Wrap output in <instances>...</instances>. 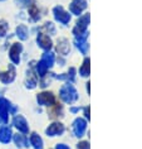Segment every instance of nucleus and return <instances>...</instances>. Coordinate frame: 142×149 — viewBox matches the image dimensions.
Listing matches in <instances>:
<instances>
[{"label":"nucleus","mask_w":142,"mask_h":149,"mask_svg":"<svg viewBox=\"0 0 142 149\" xmlns=\"http://www.w3.org/2000/svg\"><path fill=\"white\" fill-rule=\"evenodd\" d=\"M55 63V54L52 51L44 52L39 61L35 62V72L38 77H44L47 73H49V70L53 68Z\"/></svg>","instance_id":"1"},{"label":"nucleus","mask_w":142,"mask_h":149,"mask_svg":"<svg viewBox=\"0 0 142 149\" xmlns=\"http://www.w3.org/2000/svg\"><path fill=\"white\" fill-rule=\"evenodd\" d=\"M59 99L65 104H73L78 100V92L72 84L67 82L59 90Z\"/></svg>","instance_id":"2"},{"label":"nucleus","mask_w":142,"mask_h":149,"mask_svg":"<svg viewBox=\"0 0 142 149\" xmlns=\"http://www.w3.org/2000/svg\"><path fill=\"white\" fill-rule=\"evenodd\" d=\"M35 62L37 61H30L28 65V70L25 73V79H24V85L28 90H34L38 86V81L39 77L35 72Z\"/></svg>","instance_id":"3"},{"label":"nucleus","mask_w":142,"mask_h":149,"mask_svg":"<svg viewBox=\"0 0 142 149\" xmlns=\"http://www.w3.org/2000/svg\"><path fill=\"white\" fill-rule=\"evenodd\" d=\"M23 51H24V47L21 44V42H14L10 44L8 48V57L12 65H14L15 67L20 65Z\"/></svg>","instance_id":"4"},{"label":"nucleus","mask_w":142,"mask_h":149,"mask_svg":"<svg viewBox=\"0 0 142 149\" xmlns=\"http://www.w3.org/2000/svg\"><path fill=\"white\" fill-rule=\"evenodd\" d=\"M12 128L17 129L18 133H21V134H25V135H28L29 132H30V129H29V123L28 120L25 119L23 115L20 114H17L14 115L13 119H12Z\"/></svg>","instance_id":"5"},{"label":"nucleus","mask_w":142,"mask_h":149,"mask_svg":"<svg viewBox=\"0 0 142 149\" xmlns=\"http://www.w3.org/2000/svg\"><path fill=\"white\" fill-rule=\"evenodd\" d=\"M17 79V67L14 65H8L6 70L0 71V84L3 85H10Z\"/></svg>","instance_id":"6"},{"label":"nucleus","mask_w":142,"mask_h":149,"mask_svg":"<svg viewBox=\"0 0 142 149\" xmlns=\"http://www.w3.org/2000/svg\"><path fill=\"white\" fill-rule=\"evenodd\" d=\"M35 99H37V102H38V105L45 106V107L52 106L55 101H57V97H55V95L52 91H48V90H43L42 92L37 94V97Z\"/></svg>","instance_id":"7"},{"label":"nucleus","mask_w":142,"mask_h":149,"mask_svg":"<svg viewBox=\"0 0 142 149\" xmlns=\"http://www.w3.org/2000/svg\"><path fill=\"white\" fill-rule=\"evenodd\" d=\"M52 13H53V17H54L55 22H58V23H61L63 25H68L69 24L70 14H69V12H67L62 5L54 6L53 10H52Z\"/></svg>","instance_id":"8"},{"label":"nucleus","mask_w":142,"mask_h":149,"mask_svg":"<svg viewBox=\"0 0 142 149\" xmlns=\"http://www.w3.org/2000/svg\"><path fill=\"white\" fill-rule=\"evenodd\" d=\"M37 44H38V47L43 52L52 51V48L54 46L53 40H52V37L45 34V33H43V32H40V31L37 33Z\"/></svg>","instance_id":"9"},{"label":"nucleus","mask_w":142,"mask_h":149,"mask_svg":"<svg viewBox=\"0 0 142 149\" xmlns=\"http://www.w3.org/2000/svg\"><path fill=\"white\" fill-rule=\"evenodd\" d=\"M10 107H12V101L4 96H0V120L3 124H9Z\"/></svg>","instance_id":"10"},{"label":"nucleus","mask_w":142,"mask_h":149,"mask_svg":"<svg viewBox=\"0 0 142 149\" xmlns=\"http://www.w3.org/2000/svg\"><path fill=\"white\" fill-rule=\"evenodd\" d=\"M65 132V126L62 124L61 121L54 120L53 123H50L49 125L45 128V135L47 136H61L63 133Z\"/></svg>","instance_id":"11"},{"label":"nucleus","mask_w":142,"mask_h":149,"mask_svg":"<svg viewBox=\"0 0 142 149\" xmlns=\"http://www.w3.org/2000/svg\"><path fill=\"white\" fill-rule=\"evenodd\" d=\"M89 24V14H84V15H81L79 19L77 20L76 23V27L73 28V34L74 37H78L83 33L87 32V27Z\"/></svg>","instance_id":"12"},{"label":"nucleus","mask_w":142,"mask_h":149,"mask_svg":"<svg viewBox=\"0 0 142 149\" xmlns=\"http://www.w3.org/2000/svg\"><path fill=\"white\" fill-rule=\"evenodd\" d=\"M13 128L9 124H1L0 125V144H9L13 140Z\"/></svg>","instance_id":"13"},{"label":"nucleus","mask_w":142,"mask_h":149,"mask_svg":"<svg viewBox=\"0 0 142 149\" xmlns=\"http://www.w3.org/2000/svg\"><path fill=\"white\" fill-rule=\"evenodd\" d=\"M27 9H28V18L32 23H37V22L40 20V8L37 4L35 0H33Z\"/></svg>","instance_id":"14"},{"label":"nucleus","mask_w":142,"mask_h":149,"mask_svg":"<svg viewBox=\"0 0 142 149\" xmlns=\"http://www.w3.org/2000/svg\"><path fill=\"white\" fill-rule=\"evenodd\" d=\"M72 128H73V133H74V135L78 136V138H81V136H83V135H84L85 128H87V123H85L84 119H82V118H77L76 120L73 121Z\"/></svg>","instance_id":"15"},{"label":"nucleus","mask_w":142,"mask_h":149,"mask_svg":"<svg viewBox=\"0 0 142 149\" xmlns=\"http://www.w3.org/2000/svg\"><path fill=\"white\" fill-rule=\"evenodd\" d=\"M85 8H87V1L85 0H72L69 4V12L74 15H81Z\"/></svg>","instance_id":"16"},{"label":"nucleus","mask_w":142,"mask_h":149,"mask_svg":"<svg viewBox=\"0 0 142 149\" xmlns=\"http://www.w3.org/2000/svg\"><path fill=\"white\" fill-rule=\"evenodd\" d=\"M63 111H64V110H63V105L55 101L53 105L48 107L47 113H48V116H49L50 119H53V120H57V119L63 116Z\"/></svg>","instance_id":"17"},{"label":"nucleus","mask_w":142,"mask_h":149,"mask_svg":"<svg viewBox=\"0 0 142 149\" xmlns=\"http://www.w3.org/2000/svg\"><path fill=\"white\" fill-rule=\"evenodd\" d=\"M29 139V145L33 148V149H43L44 148V141H43V138L39 135L37 132H32L28 136Z\"/></svg>","instance_id":"18"},{"label":"nucleus","mask_w":142,"mask_h":149,"mask_svg":"<svg viewBox=\"0 0 142 149\" xmlns=\"http://www.w3.org/2000/svg\"><path fill=\"white\" fill-rule=\"evenodd\" d=\"M55 51L61 56H67L70 52V44L69 40L67 38H59L57 40V46H55Z\"/></svg>","instance_id":"19"},{"label":"nucleus","mask_w":142,"mask_h":149,"mask_svg":"<svg viewBox=\"0 0 142 149\" xmlns=\"http://www.w3.org/2000/svg\"><path fill=\"white\" fill-rule=\"evenodd\" d=\"M12 141L17 145L18 148H29V147H30V145H29L28 135L21 134V133H14Z\"/></svg>","instance_id":"20"},{"label":"nucleus","mask_w":142,"mask_h":149,"mask_svg":"<svg viewBox=\"0 0 142 149\" xmlns=\"http://www.w3.org/2000/svg\"><path fill=\"white\" fill-rule=\"evenodd\" d=\"M53 77L54 79H57V80L67 81V82L72 84V82H74V80H76V68H74V67H70L67 73H61V74L53 73Z\"/></svg>","instance_id":"21"},{"label":"nucleus","mask_w":142,"mask_h":149,"mask_svg":"<svg viewBox=\"0 0 142 149\" xmlns=\"http://www.w3.org/2000/svg\"><path fill=\"white\" fill-rule=\"evenodd\" d=\"M15 37L20 42H24L29 38V28L25 24H18L15 28Z\"/></svg>","instance_id":"22"},{"label":"nucleus","mask_w":142,"mask_h":149,"mask_svg":"<svg viewBox=\"0 0 142 149\" xmlns=\"http://www.w3.org/2000/svg\"><path fill=\"white\" fill-rule=\"evenodd\" d=\"M40 32H43V33H45V34L48 36H54L55 33H57V29H55V24L53 23V22H45L42 27H40L39 29Z\"/></svg>","instance_id":"23"},{"label":"nucleus","mask_w":142,"mask_h":149,"mask_svg":"<svg viewBox=\"0 0 142 149\" xmlns=\"http://www.w3.org/2000/svg\"><path fill=\"white\" fill-rule=\"evenodd\" d=\"M9 29H10L9 22L5 20V19H0V39L5 38V37L8 36Z\"/></svg>","instance_id":"24"},{"label":"nucleus","mask_w":142,"mask_h":149,"mask_svg":"<svg viewBox=\"0 0 142 149\" xmlns=\"http://www.w3.org/2000/svg\"><path fill=\"white\" fill-rule=\"evenodd\" d=\"M89 65H91V61H89V58H85L84 61H83V63H82L81 68H79L81 76H83V77L89 76Z\"/></svg>","instance_id":"25"},{"label":"nucleus","mask_w":142,"mask_h":149,"mask_svg":"<svg viewBox=\"0 0 142 149\" xmlns=\"http://www.w3.org/2000/svg\"><path fill=\"white\" fill-rule=\"evenodd\" d=\"M33 1V0H15V4L18 8L20 9H27L29 5H30V3Z\"/></svg>","instance_id":"26"},{"label":"nucleus","mask_w":142,"mask_h":149,"mask_svg":"<svg viewBox=\"0 0 142 149\" xmlns=\"http://www.w3.org/2000/svg\"><path fill=\"white\" fill-rule=\"evenodd\" d=\"M77 149H89V143L88 141H79L77 144Z\"/></svg>","instance_id":"27"},{"label":"nucleus","mask_w":142,"mask_h":149,"mask_svg":"<svg viewBox=\"0 0 142 149\" xmlns=\"http://www.w3.org/2000/svg\"><path fill=\"white\" fill-rule=\"evenodd\" d=\"M55 149H70L68 145H65V144H63V143H58L57 145H55Z\"/></svg>","instance_id":"28"},{"label":"nucleus","mask_w":142,"mask_h":149,"mask_svg":"<svg viewBox=\"0 0 142 149\" xmlns=\"http://www.w3.org/2000/svg\"><path fill=\"white\" fill-rule=\"evenodd\" d=\"M84 115H85L87 119H89V107H85L84 109Z\"/></svg>","instance_id":"29"},{"label":"nucleus","mask_w":142,"mask_h":149,"mask_svg":"<svg viewBox=\"0 0 142 149\" xmlns=\"http://www.w3.org/2000/svg\"><path fill=\"white\" fill-rule=\"evenodd\" d=\"M1 124H3V123H1V120H0V125H1Z\"/></svg>","instance_id":"30"},{"label":"nucleus","mask_w":142,"mask_h":149,"mask_svg":"<svg viewBox=\"0 0 142 149\" xmlns=\"http://www.w3.org/2000/svg\"><path fill=\"white\" fill-rule=\"evenodd\" d=\"M0 1H5V0H0Z\"/></svg>","instance_id":"31"}]
</instances>
